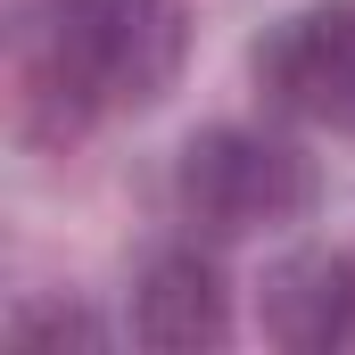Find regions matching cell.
Masks as SVG:
<instances>
[{
	"instance_id": "cell-1",
	"label": "cell",
	"mask_w": 355,
	"mask_h": 355,
	"mask_svg": "<svg viewBox=\"0 0 355 355\" xmlns=\"http://www.w3.org/2000/svg\"><path fill=\"white\" fill-rule=\"evenodd\" d=\"M190 17L182 0H50L25 99H58L75 124L99 107H157L182 83Z\"/></svg>"
},
{
	"instance_id": "cell-2",
	"label": "cell",
	"mask_w": 355,
	"mask_h": 355,
	"mask_svg": "<svg viewBox=\"0 0 355 355\" xmlns=\"http://www.w3.org/2000/svg\"><path fill=\"white\" fill-rule=\"evenodd\" d=\"M174 198L207 240H257L314 207V157L257 124H207L182 141Z\"/></svg>"
},
{
	"instance_id": "cell-3",
	"label": "cell",
	"mask_w": 355,
	"mask_h": 355,
	"mask_svg": "<svg viewBox=\"0 0 355 355\" xmlns=\"http://www.w3.org/2000/svg\"><path fill=\"white\" fill-rule=\"evenodd\" d=\"M257 91L272 116L355 132V0H314L257 42Z\"/></svg>"
},
{
	"instance_id": "cell-4",
	"label": "cell",
	"mask_w": 355,
	"mask_h": 355,
	"mask_svg": "<svg viewBox=\"0 0 355 355\" xmlns=\"http://www.w3.org/2000/svg\"><path fill=\"white\" fill-rule=\"evenodd\" d=\"M257 322H265L272 347L289 355H331L355 339V265L331 248H297L265 272V297H257Z\"/></svg>"
},
{
	"instance_id": "cell-5",
	"label": "cell",
	"mask_w": 355,
	"mask_h": 355,
	"mask_svg": "<svg viewBox=\"0 0 355 355\" xmlns=\"http://www.w3.org/2000/svg\"><path fill=\"white\" fill-rule=\"evenodd\" d=\"M132 339L157 355H198L232 339V289L198 248H166L132 289Z\"/></svg>"
},
{
	"instance_id": "cell-6",
	"label": "cell",
	"mask_w": 355,
	"mask_h": 355,
	"mask_svg": "<svg viewBox=\"0 0 355 355\" xmlns=\"http://www.w3.org/2000/svg\"><path fill=\"white\" fill-rule=\"evenodd\" d=\"M8 339L17 347H107V331L91 322L83 306H25L8 322Z\"/></svg>"
}]
</instances>
